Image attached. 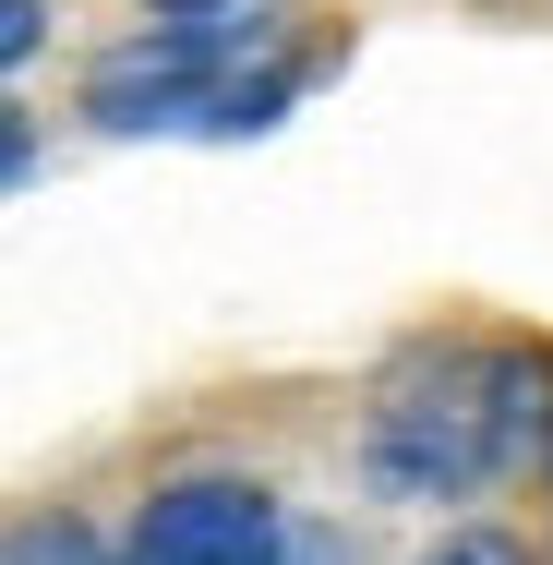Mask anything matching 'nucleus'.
<instances>
[{"label": "nucleus", "instance_id": "nucleus-1", "mask_svg": "<svg viewBox=\"0 0 553 565\" xmlns=\"http://www.w3.org/2000/svg\"><path fill=\"white\" fill-rule=\"evenodd\" d=\"M542 434H553L542 349H422L373 409V481L385 493H481Z\"/></svg>", "mask_w": 553, "mask_h": 565}, {"label": "nucleus", "instance_id": "nucleus-2", "mask_svg": "<svg viewBox=\"0 0 553 565\" xmlns=\"http://www.w3.org/2000/svg\"><path fill=\"white\" fill-rule=\"evenodd\" d=\"M289 61L277 73H241V36L228 24H169V36H132L97 61V85H85V109L109 120V132H157V120H181V132H253V120L289 109Z\"/></svg>", "mask_w": 553, "mask_h": 565}, {"label": "nucleus", "instance_id": "nucleus-3", "mask_svg": "<svg viewBox=\"0 0 553 565\" xmlns=\"http://www.w3.org/2000/svg\"><path fill=\"white\" fill-rule=\"evenodd\" d=\"M277 554H289V518L265 481H169L120 565H277Z\"/></svg>", "mask_w": 553, "mask_h": 565}, {"label": "nucleus", "instance_id": "nucleus-4", "mask_svg": "<svg viewBox=\"0 0 553 565\" xmlns=\"http://www.w3.org/2000/svg\"><path fill=\"white\" fill-rule=\"evenodd\" d=\"M422 565H530V554H518L506 530H457V542H434Z\"/></svg>", "mask_w": 553, "mask_h": 565}, {"label": "nucleus", "instance_id": "nucleus-5", "mask_svg": "<svg viewBox=\"0 0 553 565\" xmlns=\"http://www.w3.org/2000/svg\"><path fill=\"white\" fill-rule=\"evenodd\" d=\"M277 565H361V554H349L337 530H313V518H301V530H289V554H277Z\"/></svg>", "mask_w": 553, "mask_h": 565}, {"label": "nucleus", "instance_id": "nucleus-6", "mask_svg": "<svg viewBox=\"0 0 553 565\" xmlns=\"http://www.w3.org/2000/svg\"><path fill=\"white\" fill-rule=\"evenodd\" d=\"M0 61H36V0H0Z\"/></svg>", "mask_w": 553, "mask_h": 565}, {"label": "nucleus", "instance_id": "nucleus-7", "mask_svg": "<svg viewBox=\"0 0 553 565\" xmlns=\"http://www.w3.org/2000/svg\"><path fill=\"white\" fill-rule=\"evenodd\" d=\"M181 12H205V0H181Z\"/></svg>", "mask_w": 553, "mask_h": 565}]
</instances>
